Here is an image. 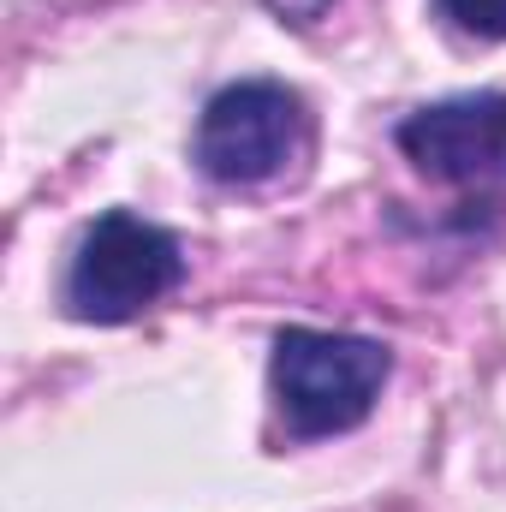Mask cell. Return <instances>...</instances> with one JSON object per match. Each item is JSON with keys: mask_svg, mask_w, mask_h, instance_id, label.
Instances as JSON below:
<instances>
[{"mask_svg": "<svg viewBox=\"0 0 506 512\" xmlns=\"http://www.w3.org/2000/svg\"><path fill=\"white\" fill-rule=\"evenodd\" d=\"M393 370V352L364 334H334V328H280L268 387L274 411L292 441H322L358 429L381 399V382Z\"/></svg>", "mask_w": 506, "mask_h": 512, "instance_id": "obj_1", "label": "cell"}, {"mask_svg": "<svg viewBox=\"0 0 506 512\" xmlns=\"http://www.w3.org/2000/svg\"><path fill=\"white\" fill-rule=\"evenodd\" d=\"M185 280V251L167 227L108 209L84 227L72 268H66V310L78 322H131L149 304H161Z\"/></svg>", "mask_w": 506, "mask_h": 512, "instance_id": "obj_2", "label": "cell"}, {"mask_svg": "<svg viewBox=\"0 0 506 512\" xmlns=\"http://www.w3.org/2000/svg\"><path fill=\"white\" fill-rule=\"evenodd\" d=\"M310 155V108L292 84L239 78L197 114L191 161L215 185H268Z\"/></svg>", "mask_w": 506, "mask_h": 512, "instance_id": "obj_3", "label": "cell"}, {"mask_svg": "<svg viewBox=\"0 0 506 512\" xmlns=\"http://www.w3.org/2000/svg\"><path fill=\"white\" fill-rule=\"evenodd\" d=\"M399 149L417 173L447 185H501L506 179V90H471L417 108L399 126Z\"/></svg>", "mask_w": 506, "mask_h": 512, "instance_id": "obj_4", "label": "cell"}, {"mask_svg": "<svg viewBox=\"0 0 506 512\" xmlns=\"http://www.w3.org/2000/svg\"><path fill=\"white\" fill-rule=\"evenodd\" d=\"M441 12L483 42H506V0H441Z\"/></svg>", "mask_w": 506, "mask_h": 512, "instance_id": "obj_5", "label": "cell"}, {"mask_svg": "<svg viewBox=\"0 0 506 512\" xmlns=\"http://www.w3.org/2000/svg\"><path fill=\"white\" fill-rule=\"evenodd\" d=\"M262 6H268L280 24H292V30H310V24H316L334 0H262Z\"/></svg>", "mask_w": 506, "mask_h": 512, "instance_id": "obj_6", "label": "cell"}]
</instances>
